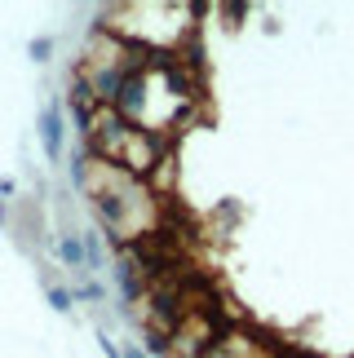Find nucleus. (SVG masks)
<instances>
[{
	"label": "nucleus",
	"mask_w": 354,
	"mask_h": 358,
	"mask_svg": "<svg viewBox=\"0 0 354 358\" xmlns=\"http://www.w3.org/2000/svg\"><path fill=\"white\" fill-rule=\"evenodd\" d=\"M40 142H45L49 159H62V142H66V120H62V102H49L40 111Z\"/></svg>",
	"instance_id": "nucleus-3"
},
{
	"label": "nucleus",
	"mask_w": 354,
	"mask_h": 358,
	"mask_svg": "<svg viewBox=\"0 0 354 358\" xmlns=\"http://www.w3.org/2000/svg\"><path fill=\"white\" fill-rule=\"evenodd\" d=\"M125 358H151V354H146L142 345H129V350H125Z\"/></svg>",
	"instance_id": "nucleus-11"
},
{
	"label": "nucleus",
	"mask_w": 354,
	"mask_h": 358,
	"mask_svg": "<svg viewBox=\"0 0 354 358\" xmlns=\"http://www.w3.org/2000/svg\"><path fill=\"white\" fill-rule=\"evenodd\" d=\"M76 296H85V301H102L106 292H102V283H85V287H80Z\"/></svg>",
	"instance_id": "nucleus-10"
},
{
	"label": "nucleus",
	"mask_w": 354,
	"mask_h": 358,
	"mask_svg": "<svg viewBox=\"0 0 354 358\" xmlns=\"http://www.w3.org/2000/svg\"><path fill=\"white\" fill-rule=\"evenodd\" d=\"M186 319V296L177 283H155L151 287V323L164 327V332H177V323Z\"/></svg>",
	"instance_id": "nucleus-2"
},
{
	"label": "nucleus",
	"mask_w": 354,
	"mask_h": 358,
	"mask_svg": "<svg viewBox=\"0 0 354 358\" xmlns=\"http://www.w3.org/2000/svg\"><path fill=\"white\" fill-rule=\"evenodd\" d=\"M58 261H62V266H71V270H85V266H89L85 239H80V235H71V230H66V235L58 239Z\"/></svg>",
	"instance_id": "nucleus-4"
},
{
	"label": "nucleus",
	"mask_w": 354,
	"mask_h": 358,
	"mask_svg": "<svg viewBox=\"0 0 354 358\" xmlns=\"http://www.w3.org/2000/svg\"><path fill=\"white\" fill-rule=\"evenodd\" d=\"M49 306L58 310V314H66L76 306V292H66V287H49Z\"/></svg>",
	"instance_id": "nucleus-7"
},
{
	"label": "nucleus",
	"mask_w": 354,
	"mask_h": 358,
	"mask_svg": "<svg viewBox=\"0 0 354 358\" xmlns=\"http://www.w3.org/2000/svg\"><path fill=\"white\" fill-rule=\"evenodd\" d=\"M49 53H53V40H49V36L31 40V58H36V62H49Z\"/></svg>",
	"instance_id": "nucleus-9"
},
{
	"label": "nucleus",
	"mask_w": 354,
	"mask_h": 358,
	"mask_svg": "<svg viewBox=\"0 0 354 358\" xmlns=\"http://www.w3.org/2000/svg\"><path fill=\"white\" fill-rule=\"evenodd\" d=\"M85 252H89V266L98 270L102 266V239L98 235H85Z\"/></svg>",
	"instance_id": "nucleus-8"
},
{
	"label": "nucleus",
	"mask_w": 354,
	"mask_h": 358,
	"mask_svg": "<svg viewBox=\"0 0 354 358\" xmlns=\"http://www.w3.org/2000/svg\"><path fill=\"white\" fill-rule=\"evenodd\" d=\"M89 195H93V213H98V222L111 230V235H125V230L133 226V208H138L142 186L133 182L125 169H115V173H111V182L93 186Z\"/></svg>",
	"instance_id": "nucleus-1"
},
{
	"label": "nucleus",
	"mask_w": 354,
	"mask_h": 358,
	"mask_svg": "<svg viewBox=\"0 0 354 358\" xmlns=\"http://www.w3.org/2000/svg\"><path fill=\"white\" fill-rule=\"evenodd\" d=\"M115 279H120L125 301H138L142 296V279H138V266H133V261H120V266H115Z\"/></svg>",
	"instance_id": "nucleus-6"
},
{
	"label": "nucleus",
	"mask_w": 354,
	"mask_h": 358,
	"mask_svg": "<svg viewBox=\"0 0 354 358\" xmlns=\"http://www.w3.org/2000/svg\"><path fill=\"white\" fill-rule=\"evenodd\" d=\"M146 354H155V358H173V332H164V327H155V323H146Z\"/></svg>",
	"instance_id": "nucleus-5"
}]
</instances>
